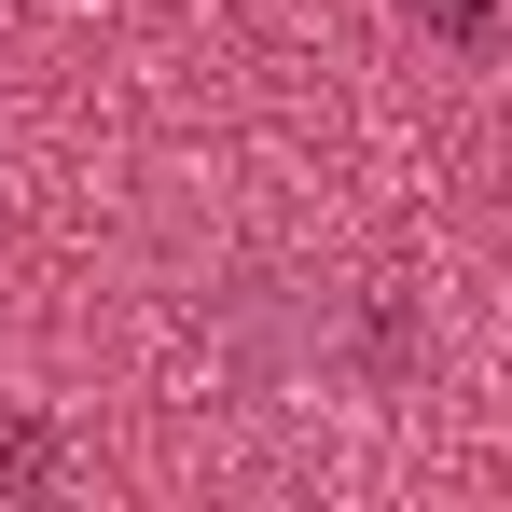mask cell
Masks as SVG:
<instances>
[{"mask_svg":"<svg viewBox=\"0 0 512 512\" xmlns=\"http://www.w3.org/2000/svg\"><path fill=\"white\" fill-rule=\"evenodd\" d=\"M416 28H443L457 56H485V42H499V0H416Z\"/></svg>","mask_w":512,"mask_h":512,"instance_id":"1","label":"cell"}]
</instances>
